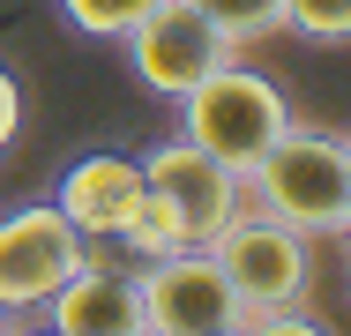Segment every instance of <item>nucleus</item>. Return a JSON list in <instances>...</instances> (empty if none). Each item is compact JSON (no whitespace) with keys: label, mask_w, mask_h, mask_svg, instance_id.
<instances>
[{"label":"nucleus","mask_w":351,"mask_h":336,"mask_svg":"<svg viewBox=\"0 0 351 336\" xmlns=\"http://www.w3.org/2000/svg\"><path fill=\"white\" fill-rule=\"evenodd\" d=\"M23 329V314H8V307H0V336H15Z\"/></svg>","instance_id":"dca6fc26"},{"label":"nucleus","mask_w":351,"mask_h":336,"mask_svg":"<svg viewBox=\"0 0 351 336\" xmlns=\"http://www.w3.org/2000/svg\"><path fill=\"white\" fill-rule=\"evenodd\" d=\"M187 8L210 15L232 53H247V45H262V38H277V30H284V8H277V0H187Z\"/></svg>","instance_id":"9d476101"},{"label":"nucleus","mask_w":351,"mask_h":336,"mask_svg":"<svg viewBox=\"0 0 351 336\" xmlns=\"http://www.w3.org/2000/svg\"><path fill=\"white\" fill-rule=\"evenodd\" d=\"M142 336H239V291L224 284L210 247H180L135 269Z\"/></svg>","instance_id":"20e7f679"},{"label":"nucleus","mask_w":351,"mask_h":336,"mask_svg":"<svg viewBox=\"0 0 351 336\" xmlns=\"http://www.w3.org/2000/svg\"><path fill=\"white\" fill-rule=\"evenodd\" d=\"M142 187L180 217V232H187L195 247L210 239L232 209H247V180H239L224 157H210L202 142H187V134H172V142H157V149L142 157Z\"/></svg>","instance_id":"0eeeda50"},{"label":"nucleus","mask_w":351,"mask_h":336,"mask_svg":"<svg viewBox=\"0 0 351 336\" xmlns=\"http://www.w3.org/2000/svg\"><path fill=\"white\" fill-rule=\"evenodd\" d=\"M15 134H23V82L0 67V157L15 149Z\"/></svg>","instance_id":"2eb2a0df"},{"label":"nucleus","mask_w":351,"mask_h":336,"mask_svg":"<svg viewBox=\"0 0 351 336\" xmlns=\"http://www.w3.org/2000/svg\"><path fill=\"white\" fill-rule=\"evenodd\" d=\"M180 247H195V239L180 232V217H172L157 195H142L135 217L120 224V254H128V262H157V254H180Z\"/></svg>","instance_id":"9b49d317"},{"label":"nucleus","mask_w":351,"mask_h":336,"mask_svg":"<svg viewBox=\"0 0 351 336\" xmlns=\"http://www.w3.org/2000/svg\"><path fill=\"white\" fill-rule=\"evenodd\" d=\"M284 120H291L284 90L262 75V67H239V53H232V60H217L210 75L180 97V134H187V142H202L210 157H224L239 180H247V165H254V157L284 134Z\"/></svg>","instance_id":"f03ea898"},{"label":"nucleus","mask_w":351,"mask_h":336,"mask_svg":"<svg viewBox=\"0 0 351 336\" xmlns=\"http://www.w3.org/2000/svg\"><path fill=\"white\" fill-rule=\"evenodd\" d=\"M247 202L306 239H344L351 224V142L337 128L284 120V134L247 165Z\"/></svg>","instance_id":"f257e3e1"},{"label":"nucleus","mask_w":351,"mask_h":336,"mask_svg":"<svg viewBox=\"0 0 351 336\" xmlns=\"http://www.w3.org/2000/svg\"><path fill=\"white\" fill-rule=\"evenodd\" d=\"M277 8H284V30L322 38V45H337L351 30V0H277Z\"/></svg>","instance_id":"ddd939ff"},{"label":"nucleus","mask_w":351,"mask_h":336,"mask_svg":"<svg viewBox=\"0 0 351 336\" xmlns=\"http://www.w3.org/2000/svg\"><path fill=\"white\" fill-rule=\"evenodd\" d=\"M128 45V67H135V82L149 97H187L217 60H232V45H224V30H217L210 15H195L187 0H157L149 15H142L135 30L120 38Z\"/></svg>","instance_id":"423d86ee"},{"label":"nucleus","mask_w":351,"mask_h":336,"mask_svg":"<svg viewBox=\"0 0 351 336\" xmlns=\"http://www.w3.org/2000/svg\"><path fill=\"white\" fill-rule=\"evenodd\" d=\"M82 262H90V239L53 202H23L0 217V307L8 314H38Z\"/></svg>","instance_id":"39448f33"},{"label":"nucleus","mask_w":351,"mask_h":336,"mask_svg":"<svg viewBox=\"0 0 351 336\" xmlns=\"http://www.w3.org/2000/svg\"><path fill=\"white\" fill-rule=\"evenodd\" d=\"M142 195H149L142 187V157H128V149H90V157H75L68 172H60L53 209L68 217L82 239H120V224L135 217Z\"/></svg>","instance_id":"6e6552de"},{"label":"nucleus","mask_w":351,"mask_h":336,"mask_svg":"<svg viewBox=\"0 0 351 336\" xmlns=\"http://www.w3.org/2000/svg\"><path fill=\"white\" fill-rule=\"evenodd\" d=\"M202 247L224 269V284L239 291V307H306V291H314V239L277 224L254 202L232 209Z\"/></svg>","instance_id":"7ed1b4c3"},{"label":"nucleus","mask_w":351,"mask_h":336,"mask_svg":"<svg viewBox=\"0 0 351 336\" xmlns=\"http://www.w3.org/2000/svg\"><path fill=\"white\" fill-rule=\"evenodd\" d=\"M314 307H239V336H314Z\"/></svg>","instance_id":"4468645a"},{"label":"nucleus","mask_w":351,"mask_h":336,"mask_svg":"<svg viewBox=\"0 0 351 336\" xmlns=\"http://www.w3.org/2000/svg\"><path fill=\"white\" fill-rule=\"evenodd\" d=\"M149 8H157V0H60V15H68L82 38H112V45L135 30Z\"/></svg>","instance_id":"f8f14e48"},{"label":"nucleus","mask_w":351,"mask_h":336,"mask_svg":"<svg viewBox=\"0 0 351 336\" xmlns=\"http://www.w3.org/2000/svg\"><path fill=\"white\" fill-rule=\"evenodd\" d=\"M60 336H142V291H135V269H112V262H90L75 269L68 284L38 307Z\"/></svg>","instance_id":"1a4fd4ad"}]
</instances>
